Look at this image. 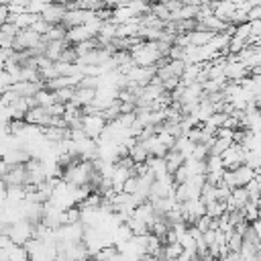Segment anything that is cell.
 <instances>
[{"label": "cell", "mask_w": 261, "mask_h": 261, "mask_svg": "<svg viewBox=\"0 0 261 261\" xmlns=\"http://www.w3.org/2000/svg\"><path fill=\"white\" fill-rule=\"evenodd\" d=\"M106 124H108V120L104 118L102 110H98V112H84V116H82V128L92 139H98L102 135V130L106 128Z\"/></svg>", "instance_id": "cell-1"}, {"label": "cell", "mask_w": 261, "mask_h": 261, "mask_svg": "<svg viewBox=\"0 0 261 261\" xmlns=\"http://www.w3.org/2000/svg\"><path fill=\"white\" fill-rule=\"evenodd\" d=\"M8 237L12 239V243L24 245V243L33 237V222L27 220V218H20V220L12 222V224L8 226Z\"/></svg>", "instance_id": "cell-2"}, {"label": "cell", "mask_w": 261, "mask_h": 261, "mask_svg": "<svg viewBox=\"0 0 261 261\" xmlns=\"http://www.w3.org/2000/svg\"><path fill=\"white\" fill-rule=\"evenodd\" d=\"M53 112H51V108L49 106H31L29 110H27V114H24V120L29 122V124H37V126H49L51 124V120H53Z\"/></svg>", "instance_id": "cell-3"}, {"label": "cell", "mask_w": 261, "mask_h": 261, "mask_svg": "<svg viewBox=\"0 0 261 261\" xmlns=\"http://www.w3.org/2000/svg\"><path fill=\"white\" fill-rule=\"evenodd\" d=\"M245 153H247V149H245L241 143H232V145L220 155L224 167H226V169H234V167L243 165V163H245Z\"/></svg>", "instance_id": "cell-4"}, {"label": "cell", "mask_w": 261, "mask_h": 261, "mask_svg": "<svg viewBox=\"0 0 261 261\" xmlns=\"http://www.w3.org/2000/svg\"><path fill=\"white\" fill-rule=\"evenodd\" d=\"M65 12H67V4H61V2L53 0V2H47V4H45V8H43L41 16H43L47 22L57 24V22H63Z\"/></svg>", "instance_id": "cell-5"}, {"label": "cell", "mask_w": 261, "mask_h": 261, "mask_svg": "<svg viewBox=\"0 0 261 261\" xmlns=\"http://www.w3.org/2000/svg\"><path fill=\"white\" fill-rule=\"evenodd\" d=\"M2 181L6 186H24L27 184V167H24V163L8 165L6 173L2 175Z\"/></svg>", "instance_id": "cell-6"}, {"label": "cell", "mask_w": 261, "mask_h": 261, "mask_svg": "<svg viewBox=\"0 0 261 261\" xmlns=\"http://www.w3.org/2000/svg\"><path fill=\"white\" fill-rule=\"evenodd\" d=\"M212 10L218 18H222L224 22H230L232 20V14L237 10V2L234 0H216L212 4Z\"/></svg>", "instance_id": "cell-7"}, {"label": "cell", "mask_w": 261, "mask_h": 261, "mask_svg": "<svg viewBox=\"0 0 261 261\" xmlns=\"http://www.w3.org/2000/svg\"><path fill=\"white\" fill-rule=\"evenodd\" d=\"M232 171H234V181H237V186H247V184L257 175V169L251 167V165H247V163L234 167Z\"/></svg>", "instance_id": "cell-8"}, {"label": "cell", "mask_w": 261, "mask_h": 261, "mask_svg": "<svg viewBox=\"0 0 261 261\" xmlns=\"http://www.w3.org/2000/svg\"><path fill=\"white\" fill-rule=\"evenodd\" d=\"M184 161H186V157H184L177 149H169V151L165 153V165H167V171H169V173H173Z\"/></svg>", "instance_id": "cell-9"}, {"label": "cell", "mask_w": 261, "mask_h": 261, "mask_svg": "<svg viewBox=\"0 0 261 261\" xmlns=\"http://www.w3.org/2000/svg\"><path fill=\"white\" fill-rule=\"evenodd\" d=\"M214 37L212 31H202V29H194L190 31V45H196V47H202L206 45L210 39Z\"/></svg>", "instance_id": "cell-10"}, {"label": "cell", "mask_w": 261, "mask_h": 261, "mask_svg": "<svg viewBox=\"0 0 261 261\" xmlns=\"http://www.w3.org/2000/svg\"><path fill=\"white\" fill-rule=\"evenodd\" d=\"M6 259H12V261H24V259H29V251H27L24 245L12 243V245L6 249Z\"/></svg>", "instance_id": "cell-11"}, {"label": "cell", "mask_w": 261, "mask_h": 261, "mask_svg": "<svg viewBox=\"0 0 261 261\" xmlns=\"http://www.w3.org/2000/svg\"><path fill=\"white\" fill-rule=\"evenodd\" d=\"M234 141L232 139H228V137H214V141H212V145H210V153L212 155H222L230 145H232Z\"/></svg>", "instance_id": "cell-12"}, {"label": "cell", "mask_w": 261, "mask_h": 261, "mask_svg": "<svg viewBox=\"0 0 261 261\" xmlns=\"http://www.w3.org/2000/svg\"><path fill=\"white\" fill-rule=\"evenodd\" d=\"M73 92H75V86H65V88H59L55 90V100L61 102V104H69L71 98H73Z\"/></svg>", "instance_id": "cell-13"}, {"label": "cell", "mask_w": 261, "mask_h": 261, "mask_svg": "<svg viewBox=\"0 0 261 261\" xmlns=\"http://www.w3.org/2000/svg\"><path fill=\"white\" fill-rule=\"evenodd\" d=\"M4 4L8 6V12H10V14H20V12L27 10L29 0H6Z\"/></svg>", "instance_id": "cell-14"}, {"label": "cell", "mask_w": 261, "mask_h": 261, "mask_svg": "<svg viewBox=\"0 0 261 261\" xmlns=\"http://www.w3.org/2000/svg\"><path fill=\"white\" fill-rule=\"evenodd\" d=\"M12 84H14V80H12V75L8 73V69H0V96L8 90V88H12Z\"/></svg>", "instance_id": "cell-15"}, {"label": "cell", "mask_w": 261, "mask_h": 261, "mask_svg": "<svg viewBox=\"0 0 261 261\" xmlns=\"http://www.w3.org/2000/svg\"><path fill=\"white\" fill-rule=\"evenodd\" d=\"M31 29H33V31H37L39 35H43V37H45V35L49 33V29H51V22H47L43 16H39V18H37V20L31 24Z\"/></svg>", "instance_id": "cell-16"}, {"label": "cell", "mask_w": 261, "mask_h": 261, "mask_svg": "<svg viewBox=\"0 0 261 261\" xmlns=\"http://www.w3.org/2000/svg\"><path fill=\"white\" fill-rule=\"evenodd\" d=\"M137 188H139V175H137V173H133V175L122 184V192H126V194H135V192H137Z\"/></svg>", "instance_id": "cell-17"}, {"label": "cell", "mask_w": 261, "mask_h": 261, "mask_svg": "<svg viewBox=\"0 0 261 261\" xmlns=\"http://www.w3.org/2000/svg\"><path fill=\"white\" fill-rule=\"evenodd\" d=\"M8 14H10V12H8V6H6V4H0V27L8 20Z\"/></svg>", "instance_id": "cell-18"}, {"label": "cell", "mask_w": 261, "mask_h": 261, "mask_svg": "<svg viewBox=\"0 0 261 261\" xmlns=\"http://www.w3.org/2000/svg\"><path fill=\"white\" fill-rule=\"evenodd\" d=\"M6 169H8V163H6V161L0 157V179H2V175L6 173Z\"/></svg>", "instance_id": "cell-19"}]
</instances>
